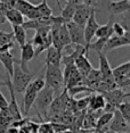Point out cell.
Returning a JSON list of instances; mask_svg holds the SVG:
<instances>
[{
    "label": "cell",
    "instance_id": "obj_1",
    "mask_svg": "<svg viewBox=\"0 0 130 133\" xmlns=\"http://www.w3.org/2000/svg\"><path fill=\"white\" fill-rule=\"evenodd\" d=\"M54 95H55V91L48 85H45L44 89L38 92L33 106L35 107V110L39 115H42L45 117L48 116V109L54 99Z\"/></svg>",
    "mask_w": 130,
    "mask_h": 133
},
{
    "label": "cell",
    "instance_id": "obj_2",
    "mask_svg": "<svg viewBox=\"0 0 130 133\" xmlns=\"http://www.w3.org/2000/svg\"><path fill=\"white\" fill-rule=\"evenodd\" d=\"M13 81H11V85L15 93H23L24 90L26 89V87L29 85V83L32 81L33 74L31 73H26L24 72L22 68L20 67L17 59H15V64H14V71H13Z\"/></svg>",
    "mask_w": 130,
    "mask_h": 133
},
{
    "label": "cell",
    "instance_id": "obj_3",
    "mask_svg": "<svg viewBox=\"0 0 130 133\" xmlns=\"http://www.w3.org/2000/svg\"><path fill=\"white\" fill-rule=\"evenodd\" d=\"M45 82H46V85L50 87L55 92L58 91L60 88L64 85L63 72L59 66L46 65V68H45Z\"/></svg>",
    "mask_w": 130,
    "mask_h": 133
},
{
    "label": "cell",
    "instance_id": "obj_4",
    "mask_svg": "<svg viewBox=\"0 0 130 133\" xmlns=\"http://www.w3.org/2000/svg\"><path fill=\"white\" fill-rule=\"evenodd\" d=\"M31 43L33 44V47H34L35 56H39L42 51H45L47 48H49L51 46L50 26L37 30Z\"/></svg>",
    "mask_w": 130,
    "mask_h": 133
},
{
    "label": "cell",
    "instance_id": "obj_5",
    "mask_svg": "<svg viewBox=\"0 0 130 133\" xmlns=\"http://www.w3.org/2000/svg\"><path fill=\"white\" fill-rule=\"evenodd\" d=\"M113 78L117 88L128 91L130 84V62H126L112 69Z\"/></svg>",
    "mask_w": 130,
    "mask_h": 133
},
{
    "label": "cell",
    "instance_id": "obj_6",
    "mask_svg": "<svg viewBox=\"0 0 130 133\" xmlns=\"http://www.w3.org/2000/svg\"><path fill=\"white\" fill-rule=\"evenodd\" d=\"M99 26L98 22L96 21V9L91 8L90 15L87 19L86 24L83 26V34H84V41H86V49H89V44L92 42L95 38V32Z\"/></svg>",
    "mask_w": 130,
    "mask_h": 133
},
{
    "label": "cell",
    "instance_id": "obj_7",
    "mask_svg": "<svg viewBox=\"0 0 130 133\" xmlns=\"http://www.w3.org/2000/svg\"><path fill=\"white\" fill-rule=\"evenodd\" d=\"M66 28H67L69 34H70L71 44L75 46H82L86 48V41H84V34H83V26H80L75 24L73 21L66 22Z\"/></svg>",
    "mask_w": 130,
    "mask_h": 133
},
{
    "label": "cell",
    "instance_id": "obj_8",
    "mask_svg": "<svg viewBox=\"0 0 130 133\" xmlns=\"http://www.w3.org/2000/svg\"><path fill=\"white\" fill-rule=\"evenodd\" d=\"M130 46V32H127L122 37H117V35L112 34L110 38L107 39V41L105 42V46L103 48V52L106 51L117 49L121 47H129Z\"/></svg>",
    "mask_w": 130,
    "mask_h": 133
},
{
    "label": "cell",
    "instance_id": "obj_9",
    "mask_svg": "<svg viewBox=\"0 0 130 133\" xmlns=\"http://www.w3.org/2000/svg\"><path fill=\"white\" fill-rule=\"evenodd\" d=\"M35 56L34 54V47L31 42H26L24 46L21 47V59L17 60L20 67L26 73H31L29 69L28 64L33 59V57Z\"/></svg>",
    "mask_w": 130,
    "mask_h": 133
},
{
    "label": "cell",
    "instance_id": "obj_10",
    "mask_svg": "<svg viewBox=\"0 0 130 133\" xmlns=\"http://www.w3.org/2000/svg\"><path fill=\"white\" fill-rule=\"evenodd\" d=\"M5 85L8 88L10 97H11V101L8 102L7 109L9 110V113L11 115V118L15 119V121H20L22 118V114H21V110H20L18 105H17V101H16V96H15V91L13 89V85H11V80L8 75H7V80H6V82H5Z\"/></svg>",
    "mask_w": 130,
    "mask_h": 133
},
{
    "label": "cell",
    "instance_id": "obj_11",
    "mask_svg": "<svg viewBox=\"0 0 130 133\" xmlns=\"http://www.w3.org/2000/svg\"><path fill=\"white\" fill-rule=\"evenodd\" d=\"M108 129L115 133L129 132V123L123 118V116L120 114V111L116 108L113 111V117H112L111 122L108 124Z\"/></svg>",
    "mask_w": 130,
    "mask_h": 133
},
{
    "label": "cell",
    "instance_id": "obj_12",
    "mask_svg": "<svg viewBox=\"0 0 130 133\" xmlns=\"http://www.w3.org/2000/svg\"><path fill=\"white\" fill-rule=\"evenodd\" d=\"M49 16H53V9L48 6L47 0H42L40 4L34 5L33 9L26 15L25 18L35 19V18H41V17H49Z\"/></svg>",
    "mask_w": 130,
    "mask_h": 133
},
{
    "label": "cell",
    "instance_id": "obj_13",
    "mask_svg": "<svg viewBox=\"0 0 130 133\" xmlns=\"http://www.w3.org/2000/svg\"><path fill=\"white\" fill-rule=\"evenodd\" d=\"M103 96L105 97V100L108 104L113 105V106H116L121 104L122 101L127 100V98L129 97V92L127 90H123V89H119V88H115V89L111 90V91H107L105 93H103Z\"/></svg>",
    "mask_w": 130,
    "mask_h": 133
},
{
    "label": "cell",
    "instance_id": "obj_14",
    "mask_svg": "<svg viewBox=\"0 0 130 133\" xmlns=\"http://www.w3.org/2000/svg\"><path fill=\"white\" fill-rule=\"evenodd\" d=\"M53 23H54V16H49V17H41V18L24 21L22 26L25 30H35V31H37L39 29L51 26Z\"/></svg>",
    "mask_w": 130,
    "mask_h": 133
},
{
    "label": "cell",
    "instance_id": "obj_15",
    "mask_svg": "<svg viewBox=\"0 0 130 133\" xmlns=\"http://www.w3.org/2000/svg\"><path fill=\"white\" fill-rule=\"evenodd\" d=\"M91 8L92 7H88V6L82 4V2H80V4L77 6V8H75L72 21H73L75 24H78V25L84 26V24H86L87 19H88L89 15H90Z\"/></svg>",
    "mask_w": 130,
    "mask_h": 133
},
{
    "label": "cell",
    "instance_id": "obj_16",
    "mask_svg": "<svg viewBox=\"0 0 130 133\" xmlns=\"http://www.w3.org/2000/svg\"><path fill=\"white\" fill-rule=\"evenodd\" d=\"M87 54H80L79 56L75 58L74 60V65H75V67H77V69L79 71V73L81 74V76L82 77H86L87 76V74L89 73L90 71L94 68L92 67V65H91V63L89 62V59L87 58Z\"/></svg>",
    "mask_w": 130,
    "mask_h": 133
},
{
    "label": "cell",
    "instance_id": "obj_17",
    "mask_svg": "<svg viewBox=\"0 0 130 133\" xmlns=\"http://www.w3.org/2000/svg\"><path fill=\"white\" fill-rule=\"evenodd\" d=\"M107 9L111 15H119L129 11L130 1L129 0H117V1H108Z\"/></svg>",
    "mask_w": 130,
    "mask_h": 133
},
{
    "label": "cell",
    "instance_id": "obj_18",
    "mask_svg": "<svg viewBox=\"0 0 130 133\" xmlns=\"http://www.w3.org/2000/svg\"><path fill=\"white\" fill-rule=\"evenodd\" d=\"M98 54V62H99V68L98 71L101 72L102 78H110L113 77V74H112V67L110 65V62H108L105 52H97Z\"/></svg>",
    "mask_w": 130,
    "mask_h": 133
},
{
    "label": "cell",
    "instance_id": "obj_19",
    "mask_svg": "<svg viewBox=\"0 0 130 133\" xmlns=\"http://www.w3.org/2000/svg\"><path fill=\"white\" fill-rule=\"evenodd\" d=\"M46 50H47V55H46V59H45L46 65L60 66V60H62L63 51L56 49V48L53 47V46L47 48Z\"/></svg>",
    "mask_w": 130,
    "mask_h": 133
},
{
    "label": "cell",
    "instance_id": "obj_20",
    "mask_svg": "<svg viewBox=\"0 0 130 133\" xmlns=\"http://www.w3.org/2000/svg\"><path fill=\"white\" fill-rule=\"evenodd\" d=\"M79 4H80L79 0H67L65 2V7L60 9V17L64 19L65 23L72 21L75 8H77V6Z\"/></svg>",
    "mask_w": 130,
    "mask_h": 133
},
{
    "label": "cell",
    "instance_id": "obj_21",
    "mask_svg": "<svg viewBox=\"0 0 130 133\" xmlns=\"http://www.w3.org/2000/svg\"><path fill=\"white\" fill-rule=\"evenodd\" d=\"M114 15H111L110 16V19L106 24L104 25H99L97 30L95 32V38L97 39H108L113 34V30H112V26H113V23H114V18H113Z\"/></svg>",
    "mask_w": 130,
    "mask_h": 133
},
{
    "label": "cell",
    "instance_id": "obj_22",
    "mask_svg": "<svg viewBox=\"0 0 130 133\" xmlns=\"http://www.w3.org/2000/svg\"><path fill=\"white\" fill-rule=\"evenodd\" d=\"M0 63L4 65L6 72H7V75L11 77L13 71H14L15 58L10 54V51H0Z\"/></svg>",
    "mask_w": 130,
    "mask_h": 133
},
{
    "label": "cell",
    "instance_id": "obj_23",
    "mask_svg": "<svg viewBox=\"0 0 130 133\" xmlns=\"http://www.w3.org/2000/svg\"><path fill=\"white\" fill-rule=\"evenodd\" d=\"M5 18H6V21H8V22L11 24V26L13 25H22L24 23V21H25V17H24L17 9H15L14 7L6 9Z\"/></svg>",
    "mask_w": 130,
    "mask_h": 133
},
{
    "label": "cell",
    "instance_id": "obj_24",
    "mask_svg": "<svg viewBox=\"0 0 130 133\" xmlns=\"http://www.w3.org/2000/svg\"><path fill=\"white\" fill-rule=\"evenodd\" d=\"M38 92H35L34 90L30 89L29 87H26V89L24 90V100H23V114L28 115L29 110L31 109V107L33 106L35 98H37Z\"/></svg>",
    "mask_w": 130,
    "mask_h": 133
},
{
    "label": "cell",
    "instance_id": "obj_25",
    "mask_svg": "<svg viewBox=\"0 0 130 133\" xmlns=\"http://www.w3.org/2000/svg\"><path fill=\"white\" fill-rule=\"evenodd\" d=\"M106 100L103 93H96V95H90V100H89V106L88 108L91 111H101L103 110Z\"/></svg>",
    "mask_w": 130,
    "mask_h": 133
},
{
    "label": "cell",
    "instance_id": "obj_26",
    "mask_svg": "<svg viewBox=\"0 0 130 133\" xmlns=\"http://www.w3.org/2000/svg\"><path fill=\"white\" fill-rule=\"evenodd\" d=\"M11 33H13V37L17 41V43L20 44V47L24 46L28 42V40H26V30L22 25H13V32Z\"/></svg>",
    "mask_w": 130,
    "mask_h": 133
},
{
    "label": "cell",
    "instance_id": "obj_27",
    "mask_svg": "<svg viewBox=\"0 0 130 133\" xmlns=\"http://www.w3.org/2000/svg\"><path fill=\"white\" fill-rule=\"evenodd\" d=\"M33 7H34V4L30 2L29 0H17L14 6L15 9L18 10L24 17H26V15L33 9Z\"/></svg>",
    "mask_w": 130,
    "mask_h": 133
},
{
    "label": "cell",
    "instance_id": "obj_28",
    "mask_svg": "<svg viewBox=\"0 0 130 133\" xmlns=\"http://www.w3.org/2000/svg\"><path fill=\"white\" fill-rule=\"evenodd\" d=\"M58 39H59V43L62 48L64 49L65 47L70 46L71 44V40H70V34H69L67 28H66V24L63 23L62 25L59 26L58 30Z\"/></svg>",
    "mask_w": 130,
    "mask_h": 133
},
{
    "label": "cell",
    "instance_id": "obj_29",
    "mask_svg": "<svg viewBox=\"0 0 130 133\" xmlns=\"http://www.w3.org/2000/svg\"><path fill=\"white\" fill-rule=\"evenodd\" d=\"M112 117H113V113H106V111H103V113L97 117V121H96V129L99 128H105V126H108Z\"/></svg>",
    "mask_w": 130,
    "mask_h": 133
},
{
    "label": "cell",
    "instance_id": "obj_30",
    "mask_svg": "<svg viewBox=\"0 0 130 133\" xmlns=\"http://www.w3.org/2000/svg\"><path fill=\"white\" fill-rule=\"evenodd\" d=\"M116 109L120 111V114L123 116V118L128 123H130V104H129V101H127V100L122 101L121 104L116 106Z\"/></svg>",
    "mask_w": 130,
    "mask_h": 133
},
{
    "label": "cell",
    "instance_id": "obj_31",
    "mask_svg": "<svg viewBox=\"0 0 130 133\" xmlns=\"http://www.w3.org/2000/svg\"><path fill=\"white\" fill-rule=\"evenodd\" d=\"M112 30H113V34L117 35V37H122L125 35L127 32H129L128 26L125 25V24H121V23H113V26H112Z\"/></svg>",
    "mask_w": 130,
    "mask_h": 133
},
{
    "label": "cell",
    "instance_id": "obj_32",
    "mask_svg": "<svg viewBox=\"0 0 130 133\" xmlns=\"http://www.w3.org/2000/svg\"><path fill=\"white\" fill-rule=\"evenodd\" d=\"M45 85H46V82H45V78H42V77H38V78H35V80H32L31 82L29 83V88L30 89H32V90H34L35 92H39V91H41L42 89L45 88Z\"/></svg>",
    "mask_w": 130,
    "mask_h": 133
},
{
    "label": "cell",
    "instance_id": "obj_33",
    "mask_svg": "<svg viewBox=\"0 0 130 133\" xmlns=\"http://www.w3.org/2000/svg\"><path fill=\"white\" fill-rule=\"evenodd\" d=\"M89 100H90V96L77 100V101H75V108H77V109H79V110L87 109V108H88V106H89Z\"/></svg>",
    "mask_w": 130,
    "mask_h": 133
},
{
    "label": "cell",
    "instance_id": "obj_34",
    "mask_svg": "<svg viewBox=\"0 0 130 133\" xmlns=\"http://www.w3.org/2000/svg\"><path fill=\"white\" fill-rule=\"evenodd\" d=\"M6 108H8V100L0 91V109H6Z\"/></svg>",
    "mask_w": 130,
    "mask_h": 133
},
{
    "label": "cell",
    "instance_id": "obj_35",
    "mask_svg": "<svg viewBox=\"0 0 130 133\" xmlns=\"http://www.w3.org/2000/svg\"><path fill=\"white\" fill-rule=\"evenodd\" d=\"M17 0H4V4L7 6L8 8H13L15 6V2H16Z\"/></svg>",
    "mask_w": 130,
    "mask_h": 133
},
{
    "label": "cell",
    "instance_id": "obj_36",
    "mask_svg": "<svg viewBox=\"0 0 130 133\" xmlns=\"http://www.w3.org/2000/svg\"><path fill=\"white\" fill-rule=\"evenodd\" d=\"M82 4L88 6V7H92V5L96 4V0H82Z\"/></svg>",
    "mask_w": 130,
    "mask_h": 133
},
{
    "label": "cell",
    "instance_id": "obj_37",
    "mask_svg": "<svg viewBox=\"0 0 130 133\" xmlns=\"http://www.w3.org/2000/svg\"><path fill=\"white\" fill-rule=\"evenodd\" d=\"M66 1H67V0H58V2H59L60 6H62V4H65ZM62 8H63V6H62Z\"/></svg>",
    "mask_w": 130,
    "mask_h": 133
},
{
    "label": "cell",
    "instance_id": "obj_38",
    "mask_svg": "<svg viewBox=\"0 0 130 133\" xmlns=\"http://www.w3.org/2000/svg\"><path fill=\"white\" fill-rule=\"evenodd\" d=\"M56 4H57V6H58V8H59V9H62V6H60V5H59L58 0H56Z\"/></svg>",
    "mask_w": 130,
    "mask_h": 133
},
{
    "label": "cell",
    "instance_id": "obj_39",
    "mask_svg": "<svg viewBox=\"0 0 130 133\" xmlns=\"http://www.w3.org/2000/svg\"><path fill=\"white\" fill-rule=\"evenodd\" d=\"M119 133H129V132H119Z\"/></svg>",
    "mask_w": 130,
    "mask_h": 133
},
{
    "label": "cell",
    "instance_id": "obj_40",
    "mask_svg": "<svg viewBox=\"0 0 130 133\" xmlns=\"http://www.w3.org/2000/svg\"><path fill=\"white\" fill-rule=\"evenodd\" d=\"M0 2H4V0H0Z\"/></svg>",
    "mask_w": 130,
    "mask_h": 133
}]
</instances>
